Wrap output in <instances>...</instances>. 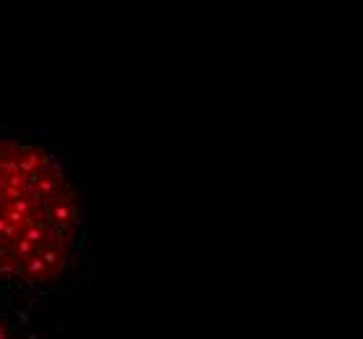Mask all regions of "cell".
<instances>
[{
	"label": "cell",
	"instance_id": "obj_1",
	"mask_svg": "<svg viewBox=\"0 0 363 339\" xmlns=\"http://www.w3.org/2000/svg\"><path fill=\"white\" fill-rule=\"evenodd\" d=\"M76 235L79 204L58 159L0 136V272L24 282L55 280Z\"/></svg>",
	"mask_w": 363,
	"mask_h": 339
}]
</instances>
